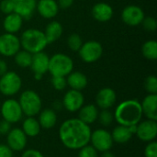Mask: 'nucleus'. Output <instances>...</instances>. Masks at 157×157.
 <instances>
[{
    "mask_svg": "<svg viewBox=\"0 0 157 157\" xmlns=\"http://www.w3.org/2000/svg\"><path fill=\"white\" fill-rule=\"evenodd\" d=\"M51 82L54 89L58 91L63 90L67 86L66 78L64 76H52Z\"/></svg>",
    "mask_w": 157,
    "mask_h": 157,
    "instance_id": "473e14b6",
    "label": "nucleus"
},
{
    "mask_svg": "<svg viewBox=\"0 0 157 157\" xmlns=\"http://www.w3.org/2000/svg\"><path fill=\"white\" fill-rule=\"evenodd\" d=\"M7 72V64L4 60L0 59V76L5 75Z\"/></svg>",
    "mask_w": 157,
    "mask_h": 157,
    "instance_id": "79ce46f5",
    "label": "nucleus"
},
{
    "mask_svg": "<svg viewBox=\"0 0 157 157\" xmlns=\"http://www.w3.org/2000/svg\"><path fill=\"white\" fill-rule=\"evenodd\" d=\"M137 137L143 142H152L155 139L157 135V123L156 121L146 120L140 121L136 125Z\"/></svg>",
    "mask_w": 157,
    "mask_h": 157,
    "instance_id": "f8f14e48",
    "label": "nucleus"
},
{
    "mask_svg": "<svg viewBox=\"0 0 157 157\" xmlns=\"http://www.w3.org/2000/svg\"><path fill=\"white\" fill-rule=\"evenodd\" d=\"M117 96L115 91L110 87L100 89L96 96V104L102 109H109L115 104Z\"/></svg>",
    "mask_w": 157,
    "mask_h": 157,
    "instance_id": "dca6fc26",
    "label": "nucleus"
},
{
    "mask_svg": "<svg viewBox=\"0 0 157 157\" xmlns=\"http://www.w3.org/2000/svg\"><path fill=\"white\" fill-rule=\"evenodd\" d=\"M142 117V106L136 99H128L121 102L114 112V119L120 125L123 126L137 125L141 121Z\"/></svg>",
    "mask_w": 157,
    "mask_h": 157,
    "instance_id": "f03ea898",
    "label": "nucleus"
},
{
    "mask_svg": "<svg viewBox=\"0 0 157 157\" xmlns=\"http://www.w3.org/2000/svg\"><path fill=\"white\" fill-rule=\"evenodd\" d=\"M14 5V12L19 15L23 19H29L37 6V0H12Z\"/></svg>",
    "mask_w": 157,
    "mask_h": 157,
    "instance_id": "2eb2a0df",
    "label": "nucleus"
},
{
    "mask_svg": "<svg viewBox=\"0 0 157 157\" xmlns=\"http://www.w3.org/2000/svg\"><path fill=\"white\" fill-rule=\"evenodd\" d=\"M43 33L45 35L48 44H50L60 39L63 34V26L60 22L56 20L51 21L45 27V30L43 31Z\"/></svg>",
    "mask_w": 157,
    "mask_h": 157,
    "instance_id": "393cba45",
    "label": "nucleus"
},
{
    "mask_svg": "<svg viewBox=\"0 0 157 157\" xmlns=\"http://www.w3.org/2000/svg\"><path fill=\"white\" fill-rule=\"evenodd\" d=\"M59 6L57 4V1L55 0H39L37 1L36 10L39 12V14L46 18L51 19L57 16L59 12Z\"/></svg>",
    "mask_w": 157,
    "mask_h": 157,
    "instance_id": "a211bd4d",
    "label": "nucleus"
},
{
    "mask_svg": "<svg viewBox=\"0 0 157 157\" xmlns=\"http://www.w3.org/2000/svg\"><path fill=\"white\" fill-rule=\"evenodd\" d=\"M144 88L149 94H157V78L155 75H149L144 81Z\"/></svg>",
    "mask_w": 157,
    "mask_h": 157,
    "instance_id": "7c9ffc66",
    "label": "nucleus"
},
{
    "mask_svg": "<svg viewBox=\"0 0 157 157\" xmlns=\"http://www.w3.org/2000/svg\"><path fill=\"white\" fill-rule=\"evenodd\" d=\"M143 114H144L148 120L157 121V95L149 94L144 98L143 103H141Z\"/></svg>",
    "mask_w": 157,
    "mask_h": 157,
    "instance_id": "412c9836",
    "label": "nucleus"
},
{
    "mask_svg": "<svg viewBox=\"0 0 157 157\" xmlns=\"http://www.w3.org/2000/svg\"><path fill=\"white\" fill-rule=\"evenodd\" d=\"M92 17L98 22H108L109 21L114 14L112 6L104 2L97 3L93 6L91 9Z\"/></svg>",
    "mask_w": 157,
    "mask_h": 157,
    "instance_id": "f3484780",
    "label": "nucleus"
},
{
    "mask_svg": "<svg viewBox=\"0 0 157 157\" xmlns=\"http://www.w3.org/2000/svg\"><path fill=\"white\" fill-rule=\"evenodd\" d=\"M75 0H58L57 4L59 8L61 9H68L69 7H71L74 4Z\"/></svg>",
    "mask_w": 157,
    "mask_h": 157,
    "instance_id": "a19ab883",
    "label": "nucleus"
},
{
    "mask_svg": "<svg viewBox=\"0 0 157 157\" xmlns=\"http://www.w3.org/2000/svg\"><path fill=\"white\" fill-rule=\"evenodd\" d=\"M0 11L6 15L14 12V5L12 0H2L0 2Z\"/></svg>",
    "mask_w": 157,
    "mask_h": 157,
    "instance_id": "c9c22d12",
    "label": "nucleus"
},
{
    "mask_svg": "<svg viewBox=\"0 0 157 157\" xmlns=\"http://www.w3.org/2000/svg\"><path fill=\"white\" fill-rule=\"evenodd\" d=\"M10 130H11V123H9L5 120L0 121V134L6 135L10 132Z\"/></svg>",
    "mask_w": 157,
    "mask_h": 157,
    "instance_id": "4c0bfd02",
    "label": "nucleus"
},
{
    "mask_svg": "<svg viewBox=\"0 0 157 157\" xmlns=\"http://www.w3.org/2000/svg\"><path fill=\"white\" fill-rule=\"evenodd\" d=\"M98 118H99L100 123L103 126L107 127V126H109L112 123L113 119H114V114L111 111H109V109H103L99 113Z\"/></svg>",
    "mask_w": 157,
    "mask_h": 157,
    "instance_id": "2f4dec72",
    "label": "nucleus"
},
{
    "mask_svg": "<svg viewBox=\"0 0 157 157\" xmlns=\"http://www.w3.org/2000/svg\"><path fill=\"white\" fill-rule=\"evenodd\" d=\"M90 142L92 144V146L100 153L109 151L113 145L111 133L103 129H98L91 132Z\"/></svg>",
    "mask_w": 157,
    "mask_h": 157,
    "instance_id": "6e6552de",
    "label": "nucleus"
},
{
    "mask_svg": "<svg viewBox=\"0 0 157 157\" xmlns=\"http://www.w3.org/2000/svg\"><path fill=\"white\" fill-rule=\"evenodd\" d=\"M66 82L67 86L71 87V89L82 91L85 89L87 86V77L83 73L76 71V72H71L66 76Z\"/></svg>",
    "mask_w": 157,
    "mask_h": 157,
    "instance_id": "5701e85b",
    "label": "nucleus"
},
{
    "mask_svg": "<svg viewBox=\"0 0 157 157\" xmlns=\"http://www.w3.org/2000/svg\"><path fill=\"white\" fill-rule=\"evenodd\" d=\"M143 55L150 61H155L157 59V42L155 40L145 41L142 47Z\"/></svg>",
    "mask_w": 157,
    "mask_h": 157,
    "instance_id": "cd10ccee",
    "label": "nucleus"
},
{
    "mask_svg": "<svg viewBox=\"0 0 157 157\" xmlns=\"http://www.w3.org/2000/svg\"><path fill=\"white\" fill-rule=\"evenodd\" d=\"M101 157H115V155L112 153H110L109 151H107V152H104L103 153V155H102Z\"/></svg>",
    "mask_w": 157,
    "mask_h": 157,
    "instance_id": "37998d69",
    "label": "nucleus"
},
{
    "mask_svg": "<svg viewBox=\"0 0 157 157\" xmlns=\"http://www.w3.org/2000/svg\"><path fill=\"white\" fill-rule=\"evenodd\" d=\"M1 114L3 120L9 123H16L22 118L23 112L18 101L16 99H6L1 107Z\"/></svg>",
    "mask_w": 157,
    "mask_h": 157,
    "instance_id": "9d476101",
    "label": "nucleus"
},
{
    "mask_svg": "<svg viewBox=\"0 0 157 157\" xmlns=\"http://www.w3.org/2000/svg\"><path fill=\"white\" fill-rule=\"evenodd\" d=\"M19 41L23 50L31 54L43 52L48 45L43 31L38 29H28L23 31L19 38Z\"/></svg>",
    "mask_w": 157,
    "mask_h": 157,
    "instance_id": "7ed1b4c3",
    "label": "nucleus"
},
{
    "mask_svg": "<svg viewBox=\"0 0 157 157\" xmlns=\"http://www.w3.org/2000/svg\"><path fill=\"white\" fill-rule=\"evenodd\" d=\"M38 121L40 127H42L43 129H47V130L52 129V127L55 126L57 121V116L55 111L51 109H46L42 110L40 114Z\"/></svg>",
    "mask_w": 157,
    "mask_h": 157,
    "instance_id": "a878e982",
    "label": "nucleus"
},
{
    "mask_svg": "<svg viewBox=\"0 0 157 157\" xmlns=\"http://www.w3.org/2000/svg\"><path fill=\"white\" fill-rule=\"evenodd\" d=\"M142 24H143L144 29L147 31L154 32L156 29V19L153 17H144V18L142 21Z\"/></svg>",
    "mask_w": 157,
    "mask_h": 157,
    "instance_id": "72a5a7b5",
    "label": "nucleus"
},
{
    "mask_svg": "<svg viewBox=\"0 0 157 157\" xmlns=\"http://www.w3.org/2000/svg\"><path fill=\"white\" fill-rule=\"evenodd\" d=\"M15 63L21 68H28L31 64L32 61V54L25 50H19L14 55Z\"/></svg>",
    "mask_w": 157,
    "mask_h": 157,
    "instance_id": "c85d7f7f",
    "label": "nucleus"
},
{
    "mask_svg": "<svg viewBox=\"0 0 157 157\" xmlns=\"http://www.w3.org/2000/svg\"><path fill=\"white\" fill-rule=\"evenodd\" d=\"M0 157H12V150L5 144H0Z\"/></svg>",
    "mask_w": 157,
    "mask_h": 157,
    "instance_id": "ea45409f",
    "label": "nucleus"
},
{
    "mask_svg": "<svg viewBox=\"0 0 157 157\" xmlns=\"http://www.w3.org/2000/svg\"><path fill=\"white\" fill-rule=\"evenodd\" d=\"M7 146L12 151H22L27 144V136L22 129L15 128L6 134Z\"/></svg>",
    "mask_w": 157,
    "mask_h": 157,
    "instance_id": "4468645a",
    "label": "nucleus"
},
{
    "mask_svg": "<svg viewBox=\"0 0 157 157\" xmlns=\"http://www.w3.org/2000/svg\"><path fill=\"white\" fill-rule=\"evenodd\" d=\"M145 15L142 7L136 5H130L123 8L121 12V19L122 21L129 26L134 27L142 24L143 19Z\"/></svg>",
    "mask_w": 157,
    "mask_h": 157,
    "instance_id": "9b49d317",
    "label": "nucleus"
},
{
    "mask_svg": "<svg viewBox=\"0 0 157 157\" xmlns=\"http://www.w3.org/2000/svg\"><path fill=\"white\" fill-rule=\"evenodd\" d=\"M74 69V62L70 56L64 53H56L50 57L48 72L52 76L66 77Z\"/></svg>",
    "mask_w": 157,
    "mask_h": 157,
    "instance_id": "20e7f679",
    "label": "nucleus"
},
{
    "mask_svg": "<svg viewBox=\"0 0 157 157\" xmlns=\"http://www.w3.org/2000/svg\"><path fill=\"white\" fill-rule=\"evenodd\" d=\"M83 44V40L81 36L77 33L71 34L67 39V46L73 52H78Z\"/></svg>",
    "mask_w": 157,
    "mask_h": 157,
    "instance_id": "c756f323",
    "label": "nucleus"
},
{
    "mask_svg": "<svg viewBox=\"0 0 157 157\" xmlns=\"http://www.w3.org/2000/svg\"><path fill=\"white\" fill-rule=\"evenodd\" d=\"M23 18L15 12L6 15L3 21V28L6 33L15 34L18 32L23 25Z\"/></svg>",
    "mask_w": 157,
    "mask_h": 157,
    "instance_id": "4be33fe9",
    "label": "nucleus"
},
{
    "mask_svg": "<svg viewBox=\"0 0 157 157\" xmlns=\"http://www.w3.org/2000/svg\"><path fill=\"white\" fill-rule=\"evenodd\" d=\"M40 128L39 121L33 117H28L22 124V131L29 137H36L40 133Z\"/></svg>",
    "mask_w": 157,
    "mask_h": 157,
    "instance_id": "bb28decb",
    "label": "nucleus"
},
{
    "mask_svg": "<svg viewBox=\"0 0 157 157\" xmlns=\"http://www.w3.org/2000/svg\"><path fill=\"white\" fill-rule=\"evenodd\" d=\"M21 157H44L42 155V154L38 151V150H35V149H29V150H27L25 151Z\"/></svg>",
    "mask_w": 157,
    "mask_h": 157,
    "instance_id": "58836bf2",
    "label": "nucleus"
},
{
    "mask_svg": "<svg viewBox=\"0 0 157 157\" xmlns=\"http://www.w3.org/2000/svg\"><path fill=\"white\" fill-rule=\"evenodd\" d=\"M20 41L15 34L4 33L0 35V54L5 57L14 56L20 50Z\"/></svg>",
    "mask_w": 157,
    "mask_h": 157,
    "instance_id": "1a4fd4ad",
    "label": "nucleus"
},
{
    "mask_svg": "<svg viewBox=\"0 0 157 157\" xmlns=\"http://www.w3.org/2000/svg\"><path fill=\"white\" fill-rule=\"evenodd\" d=\"M18 103L23 114L28 117H33L39 114L41 109V99L33 90L24 91L19 97Z\"/></svg>",
    "mask_w": 157,
    "mask_h": 157,
    "instance_id": "39448f33",
    "label": "nucleus"
},
{
    "mask_svg": "<svg viewBox=\"0 0 157 157\" xmlns=\"http://www.w3.org/2000/svg\"><path fill=\"white\" fill-rule=\"evenodd\" d=\"M135 132H136V125H133V126L119 125L115 127V129L113 130L111 133V137H112L113 142L123 144L128 143L132 139Z\"/></svg>",
    "mask_w": 157,
    "mask_h": 157,
    "instance_id": "6ab92c4d",
    "label": "nucleus"
},
{
    "mask_svg": "<svg viewBox=\"0 0 157 157\" xmlns=\"http://www.w3.org/2000/svg\"><path fill=\"white\" fill-rule=\"evenodd\" d=\"M145 157H157V143L156 142H149L144 149Z\"/></svg>",
    "mask_w": 157,
    "mask_h": 157,
    "instance_id": "e433bc0d",
    "label": "nucleus"
},
{
    "mask_svg": "<svg viewBox=\"0 0 157 157\" xmlns=\"http://www.w3.org/2000/svg\"><path fill=\"white\" fill-rule=\"evenodd\" d=\"M98 107L93 104L83 106L79 109L78 119L87 125L94 123L98 120Z\"/></svg>",
    "mask_w": 157,
    "mask_h": 157,
    "instance_id": "b1692460",
    "label": "nucleus"
},
{
    "mask_svg": "<svg viewBox=\"0 0 157 157\" xmlns=\"http://www.w3.org/2000/svg\"><path fill=\"white\" fill-rule=\"evenodd\" d=\"M84 102H85V98L81 91L70 89L65 93L63 97V106L68 111L75 112L84 106Z\"/></svg>",
    "mask_w": 157,
    "mask_h": 157,
    "instance_id": "ddd939ff",
    "label": "nucleus"
},
{
    "mask_svg": "<svg viewBox=\"0 0 157 157\" xmlns=\"http://www.w3.org/2000/svg\"><path fill=\"white\" fill-rule=\"evenodd\" d=\"M49 59L50 57L43 52L34 53L32 54V61L29 68L34 74L43 75L46 72H48Z\"/></svg>",
    "mask_w": 157,
    "mask_h": 157,
    "instance_id": "aec40b11",
    "label": "nucleus"
},
{
    "mask_svg": "<svg viewBox=\"0 0 157 157\" xmlns=\"http://www.w3.org/2000/svg\"><path fill=\"white\" fill-rule=\"evenodd\" d=\"M78 157H98V151L92 145H86L79 149Z\"/></svg>",
    "mask_w": 157,
    "mask_h": 157,
    "instance_id": "f704fd0d",
    "label": "nucleus"
},
{
    "mask_svg": "<svg viewBox=\"0 0 157 157\" xmlns=\"http://www.w3.org/2000/svg\"><path fill=\"white\" fill-rule=\"evenodd\" d=\"M62 144L71 150H79L90 143L91 129L78 118L63 121L59 130Z\"/></svg>",
    "mask_w": 157,
    "mask_h": 157,
    "instance_id": "f257e3e1",
    "label": "nucleus"
},
{
    "mask_svg": "<svg viewBox=\"0 0 157 157\" xmlns=\"http://www.w3.org/2000/svg\"><path fill=\"white\" fill-rule=\"evenodd\" d=\"M20 76L13 71H7L0 76V92L5 96H14L21 88Z\"/></svg>",
    "mask_w": 157,
    "mask_h": 157,
    "instance_id": "423d86ee",
    "label": "nucleus"
},
{
    "mask_svg": "<svg viewBox=\"0 0 157 157\" xmlns=\"http://www.w3.org/2000/svg\"><path fill=\"white\" fill-rule=\"evenodd\" d=\"M78 53L83 62L92 63L100 59L103 53V47L97 40H88L83 42Z\"/></svg>",
    "mask_w": 157,
    "mask_h": 157,
    "instance_id": "0eeeda50",
    "label": "nucleus"
}]
</instances>
